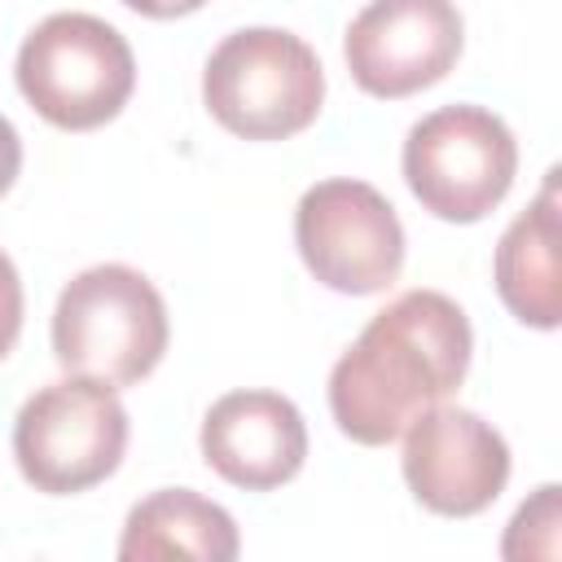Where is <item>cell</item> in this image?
<instances>
[{
	"label": "cell",
	"mask_w": 562,
	"mask_h": 562,
	"mask_svg": "<svg viewBox=\"0 0 562 562\" xmlns=\"http://www.w3.org/2000/svg\"><path fill=\"white\" fill-rule=\"evenodd\" d=\"M474 329L457 299L404 290L329 369V413L364 448L395 443L426 408L443 404L470 369Z\"/></svg>",
	"instance_id": "1"
},
{
	"label": "cell",
	"mask_w": 562,
	"mask_h": 562,
	"mask_svg": "<svg viewBox=\"0 0 562 562\" xmlns=\"http://www.w3.org/2000/svg\"><path fill=\"white\" fill-rule=\"evenodd\" d=\"M171 325L154 281L127 263H97L66 281L53 307V356L66 373L110 386L149 378L167 351Z\"/></svg>",
	"instance_id": "2"
},
{
	"label": "cell",
	"mask_w": 562,
	"mask_h": 562,
	"mask_svg": "<svg viewBox=\"0 0 562 562\" xmlns=\"http://www.w3.org/2000/svg\"><path fill=\"white\" fill-rule=\"evenodd\" d=\"M202 101L211 119L241 140H285L316 123L325 70L307 40L281 26H246L224 35L206 57Z\"/></svg>",
	"instance_id": "3"
},
{
	"label": "cell",
	"mask_w": 562,
	"mask_h": 562,
	"mask_svg": "<svg viewBox=\"0 0 562 562\" xmlns=\"http://www.w3.org/2000/svg\"><path fill=\"white\" fill-rule=\"evenodd\" d=\"M18 92L26 105L61 127L92 132L127 105L136 88L132 44L92 13H53L18 48Z\"/></svg>",
	"instance_id": "4"
},
{
	"label": "cell",
	"mask_w": 562,
	"mask_h": 562,
	"mask_svg": "<svg viewBox=\"0 0 562 562\" xmlns=\"http://www.w3.org/2000/svg\"><path fill=\"white\" fill-rule=\"evenodd\" d=\"M127 452V408L110 382L70 373L40 386L13 422L22 479L44 496H75L105 483Z\"/></svg>",
	"instance_id": "5"
},
{
	"label": "cell",
	"mask_w": 562,
	"mask_h": 562,
	"mask_svg": "<svg viewBox=\"0 0 562 562\" xmlns=\"http://www.w3.org/2000/svg\"><path fill=\"white\" fill-rule=\"evenodd\" d=\"M518 171V140L483 105H443L408 127L404 180L413 198L448 224H479L492 215Z\"/></svg>",
	"instance_id": "6"
},
{
	"label": "cell",
	"mask_w": 562,
	"mask_h": 562,
	"mask_svg": "<svg viewBox=\"0 0 562 562\" xmlns=\"http://www.w3.org/2000/svg\"><path fill=\"white\" fill-rule=\"evenodd\" d=\"M294 246L307 272L338 294H378L404 268V224L364 180H321L294 206Z\"/></svg>",
	"instance_id": "7"
},
{
	"label": "cell",
	"mask_w": 562,
	"mask_h": 562,
	"mask_svg": "<svg viewBox=\"0 0 562 562\" xmlns=\"http://www.w3.org/2000/svg\"><path fill=\"white\" fill-rule=\"evenodd\" d=\"M461 44L465 26L452 0H369L342 35V57L360 92L400 101L439 83Z\"/></svg>",
	"instance_id": "8"
},
{
	"label": "cell",
	"mask_w": 562,
	"mask_h": 562,
	"mask_svg": "<svg viewBox=\"0 0 562 562\" xmlns=\"http://www.w3.org/2000/svg\"><path fill=\"white\" fill-rule=\"evenodd\" d=\"M404 483L443 518L483 514L509 483V443L470 408L435 404L404 430Z\"/></svg>",
	"instance_id": "9"
},
{
	"label": "cell",
	"mask_w": 562,
	"mask_h": 562,
	"mask_svg": "<svg viewBox=\"0 0 562 562\" xmlns=\"http://www.w3.org/2000/svg\"><path fill=\"white\" fill-rule=\"evenodd\" d=\"M202 461L233 487L272 492L307 461V426L277 391H228L202 417Z\"/></svg>",
	"instance_id": "10"
},
{
	"label": "cell",
	"mask_w": 562,
	"mask_h": 562,
	"mask_svg": "<svg viewBox=\"0 0 562 562\" xmlns=\"http://www.w3.org/2000/svg\"><path fill=\"white\" fill-rule=\"evenodd\" d=\"M496 294L531 329H558L562 321V268H558V171L544 176L536 202L496 241Z\"/></svg>",
	"instance_id": "11"
},
{
	"label": "cell",
	"mask_w": 562,
	"mask_h": 562,
	"mask_svg": "<svg viewBox=\"0 0 562 562\" xmlns=\"http://www.w3.org/2000/svg\"><path fill=\"white\" fill-rule=\"evenodd\" d=\"M237 549L241 540H237L233 514L189 487H162L136 501L119 540L123 562H158V558L233 562Z\"/></svg>",
	"instance_id": "12"
},
{
	"label": "cell",
	"mask_w": 562,
	"mask_h": 562,
	"mask_svg": "<svg viewBox=\"0 0 562 562\" xmlns=\"http://www.w3.org/2000/svg\"><path fill=\"white\" fill-rule=\"evenodd\" d=\"M18 334H22V277L13 259L0 250V360L13 351Z\"/></svg>",
	"instance_id": "13"
},
{
	"label": "cell",
	"mask_w": 562,
	"mask_h": 562,
	"mask_svg": "<svg viewBox=\"0 0 562 562\" xmlns=\"http://www.w3.org/2000/svg\"><path fill=\"white\" fill-rule=\"evenodd\" d=\"M18 171H22V136H18V127L0 114V198L13 189Z\"/></svg>",
	"instance_id": "14"
},
{
	"label": "cell",
	"mask_w": 562,
	"mask_h": 562,
	"mask_svg": "<svg viewBox=\"0 0 562 562\" xmlns=\"http://www.w3.org/2000/svg\"><path fill=\"white\" fill-rule=\"evenodd\" d=\"M132 13H140V18H158V22H167V18H184V13H198L206 0H123Z\"/></svg>",
	"instance_id": "15"
}]
</instances>
